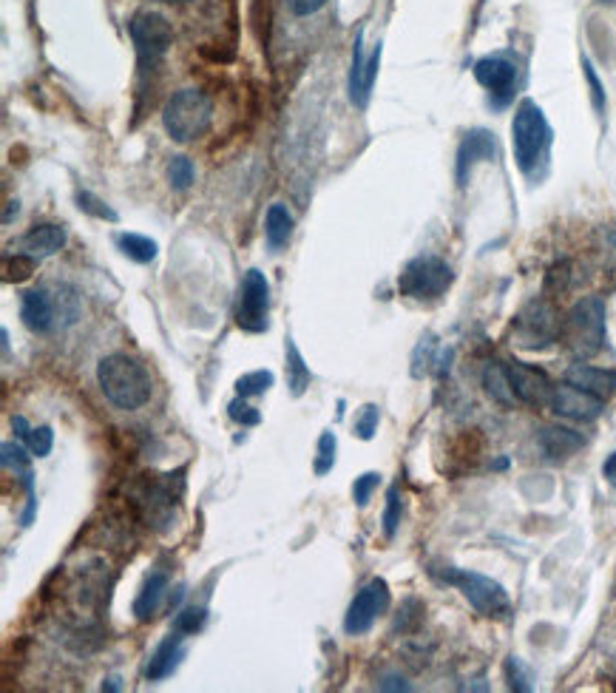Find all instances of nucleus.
Instances as JSON below:
<instances>
[{"label":"nucleus","mask_w":616,"mask_h":693,"mask_svg":"<svg viewBox=\"0 0 616 693\" xmlns=\"http://www.w3.org/2000/svg\"><path fill=\"white\" fill-rule=\"evenodd\" d=\"M97 381L108 401L123 412L145 407L154 392V381H151V373L145 370V364L123 353L106 356L97 364Z\"/></svg>","instance_id":"obj_1"},{"label":"nucleus","mask_w":616,"mask_h":693,"mask_svg":"<svg viewBox=\"0 0 616 693\" xmlns=\"http://www.w3.org/2000/svg\"><path fill=\"white\" fill-rule=\"evenodd\" d=\"M551 125H548L543 108L534 100H523L517 106L514 123H511V145H514V162L523 174H534L537 165L548 157L551 148Z\"/></svg>","instance_id":"obj_2"},{"label":"nucleus","mask_w":616,"mask_h":693,"mask_svg":"<svg viewBox=\"0 0 616 693\" xmlns=\"http://www.w3.org/2000/svg\"><path fill=\"white\" fill-rule=\"evenodd\" d=\"M560 341L574 358L597 356L605 344V302L599 296H588L574 304L563 319Z\"/></svg>","instance_id":"obj_3"},{"label":"nucleus","mask_w":616,"mask_h":693,"mask_svg":"<svg viewBox=\"0 0 616 693\" xmlns=\"http://www.w3.org/2000/svg\"><path fill=\"white\" fill-rule=\"evenodd\" d=\"M429 574L438 577L440 583H446V586L458 588L477 614L494 617V620H497V617H509V594H506V588L500 586L497 580H492V577L477 574V571L455 569V566H432Z\"/></svg>","instance_id":"obj_4"},{"label":"nucleus","mask_w":616,"mask_h":693,"mask_svg":"<svg viewBox=\"0 0 616 693\" xmlns=\"http://www.w3.org/2000/svg\"><path fill=\"white\" fill-rule=\"evenodd\" d=\"M213 120V103L205 91L179 89L162 108V125L176 143L199 140Z\"/></svg>","instance_id":"obj_5"},{"label":"nucleus","mask_w":616,"mask_h":693,"mask_svg":"<svg viewBox=\"0 0 616 693\" xmlns=\"http://www.w3.org/2000/svg\"><path fill=\"white\" fill-rule=\"evenodd\" d=\"M455 282L452 267L446 265L438 256H418L412 262H406V267L398 276V293L406 299L415 302H432L443 296Z\"/></svg>","instance_id":"obj_6"},{"label":"nucleus","mask_w":616,"mask_h":693,"mask_svg":"<svg viewBox=\"0 0 616 693\" xmlns=\"http://www.w3.org/2000/svg\"><path fill=\"white\" fill-rule=\"evenodd\" d=\"M128 32L137 49V60H140L142 72L154 69L159 60L168 54L171 43H174V29L168 18H162L159 12H140L128 23Z\"/></svg>","instance_id":"obj_7"},{"label":"nucleus","mask_w":616,"mask_h":693,"mask_svg":"<svg viewBox=\"0 0 616 693\" xmlns=\"http://www.w3.org/2000/svg\"><path fill=\"white\" fill-rule=\"evenodd\" d=\"M267 310H270V285L262 270H247L242 287H239V302H236V324L245 333H264L267 330Z\"/></svg>","instance_id":"obj_8"},{"label":"nucleus","mask_w":616,"mask_h":693,"mask_svg":"<svg viewBox=\"0 0 616 693\" xmlns=\"http://www.w3.org/2000/svg\"><path fill=\"white\" fill-rule=\"evenodd\" d=\"M387 608H389L387 580L375 577V580H370L367 586L361 588V591L352 597L350 608H347V617H344V631H347L350 637H361V634H367L372 625H375V620H378L381 614H387Z\"/></svg>","instance_id":"obj_9"},{"label":"nucleus","mask_w":616,"mask_h":693,"mask_svg":"<svg viewBox=\"0 0 616 693\" xmlns=\"http://www.w3.org/2000/svg\"><path fill=\"white\" fill-rule=\"evenodd\" d=\"M560 327L563 321L557 319V310L548 302H531L517 316V324H514V333H517V344L520 347H528V350H540V347H548L554 338H560Z\"/></svg>","instance_id":"obj_10"},{"label":"nucleus","mask_w":616,"mask_h":693,"mask_svg":"<svg viewBox=\"0 0 616 693\" xmlns=\"http://www.w3.org/2000/svg\"><path fill=\"white\" fill-rule=\"evenodd\" d=\"M134 506L142 515V520L148 526H157V529H168L174 523V506L176 495L171 480L162 478H148L142 480L140 489L134 492Z\"/></svg>","instance_id":"obj_11"},{"label":"nucleus","mask_w":616,"mask_h":693,"mask_svg":"<svg viewBox=\"0 0 616 693\" xmlns=\"http://www.w3.org/2000/svg\"><path fill=\"white\" fill-rule=\"evenodd\" d=\"M506 373H509L511 392L517 398V404H526V407L543 409L551 404V392H554V384L548 381V375L537 367H528L523 361H509L506 364Z\"/></svg>","instance_id":"obj_12"},{"label":"nucleus","mask_w":616,"mask_h":693,"mask_svg":"<svg viewBox=\"0 0 616 693\" xmlns=\"http://www.w3.org/2000/svg\"><path fill=\"white\" fill-rule=\"evenodd\" d=\"M475 80L489 89L492 94V106L503 108L514 97V86H517V66L509 57L494 54V57H483L475 63Z\"/></svg>","instance_id":"obj_13"},{"label":"nucleus","mask_w":616,"mask_h":693,"mask_svg":"<svg viewBox=\"0 0 616 693\" xmlns=\"http://www.w3.org/2000/svg\"><path fill=\"white\" fill-rule=\"evenodd\" d=\"M548 407L554 409L560 418H568V421H580V424H588V421H597L602 415V407L605 401L591 395L588 390H582L577 384L565 381L560 387H554L551 392V404Z\"/></svg>","instance_id":"obj_14"},{"label":"nucleus","mask_w":616,"mask_h":693,"mask_svg":"<svg viewBox=\"0 0 616 693\" xmlns=\"http://www.w3.org/2000/svg\"><path fill=\"white\" fill-rule=\"evenodd\" d=\"M378 66H381V46L370 54H364V32L355 37L352 43V69H350V100L352 106L364 108L370 103L372 83L378 77Z\"/></svg>","instance_id":"obj_15"},{"label":"nucleus","mask_w":616,"mask_h":693,"mask_svg":"<svg viewBox=\"0 0 616 693\" xmlns=\"http://www.w3.org/2000/svg\"><path fill=\"white\" fill-rule=\"evenodd\" d=\"M20 316H23V324L32 330V333H52L54 324H57V296H52L46 287H37V290H26L23 299H20Z\"/></svg>","instance_id":"obj_16"},{"label":"nucleus","mask_w":616,"mask_h":693,"mask_svg":"<svg viewBox=\"0 0 616 693\" xmlns=\"http://www.w3.org/2000/svg\"><path fill=\"white\" fill-rule=\"evenodd\" d=\"M497 154V145H494V137L486 131V128H475L463 137V143L458 148V182L466 185V179L472 174L477 162L494 160Z\"/></svg>","instance_id":"obj_17"},{"label":"nucleus","mask_w":616,"mask_h":693,"mask_svg":"<svg viewBox=\"0 0 616 693\" xmlns=\"http://www.w3.org/2000/svg\"><path fill=\"white\" fill-rule=\"evenodd\" d=\"M182 640H185V634L174 631L171 637H165V640L159 642L157 651L148 659V668H145L148 682H159V679H168V676L174 674L179 659L185 657V645H182Z\"/></svg>","instance_id":"obj_18"},{"label":"nucleus","mask_w":616,"mask_h":693,"mask_svg":"<svg viewBox=\"0 0 616 693\" xmlns=\"http://www.w3.org/2000/svg\"><path fill=\"white\" fill-rule=\"evenodd\" d=\"M537 441H540V449H543L548 461H565V458L577 455L585 446V438L580 432L568 427H543Z\"/></svg>","instance_id":"obj_19"},{"label":"nucleus","mask_w":616,"mask_h":693,"mask_svg":"<svg viewBox=\"0 0 616 693\" xmlns=\"http://www.w3.org/2000/svg\"><path fill=\"white\" fill-rule=\"evenodd\" d=\"M565 381L577 384L582 390H588L591 395H597L602 401H608L611 395H616V373L614 370H602V367H591V364H574Z\"/></svg>","instance_id":"obj_20"},{"label":"nucleus","mask_w":616,"mask_h":693,"mask_svg":"<svg viewBox=\"0 0 616 693\" xmlns=\"http://www.w3.org/2000/svg\"><path fill=\"white\" fill-rule=\"evenodd\" d=\"M66 245V231L60 225H37L18 242L20 253H29L35 259L52 256Z\"/></svg>","instance_id":"obj_21"},{"label":"nucleus","mask_w":616,"mask_h":693,"mask_svg":"<svg viewBox=\"0 0 616 693\" xmlns=\"http://www.w3.org/2000/svg\"><path fill=\"white\" fill-rule=\"evenodd\" d=\"M165 597H168V574H162V571L148 574L145 583H142V591L137 594V600H134L137 620H151L159 611V605L165 603Z\"/></svg>","instance_id":"obj_22"},{"label":"nucleus","mask_w":616,"mask_h":693,"mask_svg":"<svg viewBox=\"0 0 616 693\" xmlns=\"http://www.w3.org/2000/svg\"><path fill=\"white\" fill-rule=\"evenodd\" d=\"M293 236V214L287 211V205L276 202L267 208V216H264V239H267V248L279 250L290 242Z\"/></svg>","instance_id":"obj_23"},{"label":"nucleus","mask_w":616,"mask_h":693,"mask_svg":"<svg viewBox=\"0 0 616 693\" xmlns=\"http://www.w3.org/2000/svg\"><path fill=\"white\" fill-rule=\"evenodd\" d=\"M483 387H486V392L492 395L497 404H503V407H514V404H517V398H514V392H511L506 364L492 361V364L486 367V373H483Z\"/></svg>","instance_id":"obj_24"},{"label":"nucleus","mask_w":616,"mask_h":693,"mask_svg":"<svg viewBox=\"0 0 616 693\" xmlns=\"http://www.w3.org/2000/svg\"><path fill=\"white\" fill-rule=\"evenodd\" d=\"M310 378H313V375H310V367L304 364L296 341L287 338V384H290L293 395H304V390L310 387Z\"/></svg>","instance_id":"obj_25"},{"label":"nucleus","mask_w":616,"mask_h":693,"mask_svg":"<svg viewBox=\"0 0 616 693\" xmlns=\"http://www.w3.org/2000/svg\"><path fill=\"white\" fill-rule=\"evenodd\" d=\"M117 245H120V250H123L128 259H134V262H140V265L157 259V242L148 239V236H140V233H120V236H117Z\"/></svg>","instance_id":"obj_26"},{"label":"nucleus","mask_w":616,"mask_h":693,"mask_svg":"<svg viewBox=\"0 0 616 693\" xmlns=\"http://www.w3.org/2000/svg\"><path fill=\"white\" fill-rule=\"evenodd\" d=\"M35 267L37 259L35 256H29V253L6 256V262H3V282H15V285H20V282H26V279L35 273Z\"/></svg>","instance_id":"obj_27"},{"label":"nucleus","mask_w":616,"mask_h":693,"mask_svg":"<svg viewBox=\"0 0 616 693\" xmlns=\"http://www.w3.org/2000/svg\"><path fill=\"white\" fill-rule=\"evenodd\" d=\"M273 384H276V375L270 370H256V373H245L236 381V392L242 398H253V395H264Z\"/></svg>","instance_id":"obj_28"},{"label":"nucleus","mask_w":616,"mask_h":693,"mask_svg":"<svg viewBox=\"0 0 616 693\" xmlns=\"http://www.w3.org/2000/svg\"><path fill=\"white\" fill-rule=\"evenodd\" d=\"M205 622H208V611L202 608V605H188V608H182L179 614H176L174 620V631H179V634H196V631H202L205 628Z\"/></svg>","instance_id":"obj_29"},{"label":"nucleus","mask_w":616,"mask_h":693,"mask_svg":"<svg viewBox=\"0 0 616 693\" xmlns=\"http://www.w3.org/2000/svg\"><path fill=\"white\" fill-rule=\"evenodd\" d=\"M168 182L176 191H188L194 185V162L188 157H174L168 162Z\"/></svg>","instance_id":"obj_30"},{"label":"nucleus","mask_w":616,"mask_h":693,"mask_svg":"<svg viewBox=\"0 0 616 693\" xmlns=\"http://www.w3.org/2000/svg\"><path fill=\"white\" fill-rule=\"evenodd\" d=\"M398 526H401V492H398V486H389L387 509H384V534L389 540L395 537Z\"/></svg>","instance_id":"obj_31"},{"label":"nucleus","mask_w":616,"mask_h":693,"mask_svg":"<svg viewBox=\"0 0 616 693\" xmlns=\"http://www.w3.org/2000/svg\"><path fill=\"white\" fill-rule=\"evenodd\" d=\"M378 421H381V409L375 407V404H367V407L358 412V418H355V435L361 441H370L372 435L378 432Z\"/></svg>","instance_id":"obj_32"},{"label":"nucleus","mask_w":616,"mask_h":693,"mask_svg":"<svg viewBox=\"0 0 616 693\" xmlns=\"http://www.w3.org/2000/svg\"><path fill=\"white\" fill-rule=\"evenodd\" d=\"M335 435L333 432H324L318 438V458H316V475H327L335 466Z\"/></svg>","instance_id":"obj_33"},{"label":"nucleus","mask_w":616,"mask_h":693,"mask_svg":"<svg viewBox=\"0 0 616 693\" xmlns=\"http://www.w3.org/2000/svg\"><path fill=\"white\" fill-rule=\"evenodd\" d=\"M228 412H230V418H233L236 424H242V427H256V424H262V415H259V409L250 407L242 395H239L236 401H230Z\"/></svg>","instance_id":"obj_34"},{"label":"nucleus","mask_w":616,"mask_h":693,"mask_svg":"<svg viewBox=\"0 0 616 693\" xmlns=\"http://www.w3.org/2000/svg\"><path fill=\"white\" fill-rule=\"evenodd\" d=\"M52 444H54L52 427H35L32 432H29V438H26V446H29V452H32L35 458H46V455L52 452Z\"/></svg>","instance_id":"obj_35"},{"label":"nucleus","mask_w":616,"mask_h":693,"mask_svg":"<svg viewBox=\"0 0 616 693\" xmlns=\"http://www.w3.org/2000/svg\"><path fill=\"white\" fill-rule=\"evenodd\" d=\"M77 205H80V211H86V214L97 216V219H108V222H117V214L108 208L103 199H97L94 194H88V191H80L77 194Z\"/></svg>","instance_id":"obj_36"},{"label":"nucleus","mask_w":616,"mask_h":693,"mask_svg":"<svg viewBox=\"0 0 616 693\" xmlns=\"http://www.w3.org/2000/svg\"><path fill=\"white\" fill-rule=\"evenodd\" d=\"M378 483H381V475H378V472H364L361 478H355V483H352V498H355V503H358V506H367L372 492L378 489Z\"/></svg>","instance_id":"obj_37"},{"label":"nucleus","mask_w":616,"mask_h":693,"mask_svg":"<svg viewBox=\"0 0 616 693\" xmlns=\"http://www.w3.org/2000/svg\"><path fill=\"white\" fill-rule=\"evenodd\" d=\"M506 679H509L511 691H531V676L517 657H509V662H506Z\"/></svg>","instance_id":"obj_38"},{"label":"nucleus","mask_w":616,"mask_h":693,"mask_svg":"<svg viewBox=\"0 0 616 693\" xmlns=\"http://www.w3.org/2000/svg\"><path fill=\"white\" fill-rule=\"evenodd\" d=\"M423 622V605L418 600H406L401 608V617L395 622V631H412Z\"/></svg>","instance_id":"obj_39"},{"label":"nucleus","mask_w":616,"mask_h":693,"mask_svg":"<svg viewBox=\"0 0 616 693\" xmlns=\"http://www.w3.org/2000/svg\"><path fill=\"white\" fill-rule=\"evenodd\" d=\"M582 72H585V80H588V86H591V100H594V108L602 114V111H605V89H602V83H599L597 72H594V66H591V60H588V57H582Z\"/></svg>","instance_id":"obj_40"},{"label":"nucleus","mask_w":616,"mask_h":693,"mask_svg":"<svg viewBox=\"0 0 616 693\" xmlns=\"http://www.w3.org/2000/svg\"><path fill=\"white\" fill-rule=\"evenodd\" d=\"M327 0H287V6H290V12L296 15V18H307V15H316L318 9L324 6Z\"/></svg>","instance_id":"obj_41"},{"label":"nucleus","mask_w":616,"mask_h":693,"mask_svg":"<svg viewBox=\"0 0 616 693\" xmlns=\"http://www.w3.org/2000/svg\"><path fill=\"white\" fill-rule=\"evenodd\" d=\"M378 688L381 691H409V685H406L404 679H398V676H387V682H381Z\"/></svg>","instance_id":"obj_42"},{"label":"nucleus","mask_w":616,"mask_h":693,"mask_svg":"<svg viewBox=\"0 0 616 693\" xmlns=\"http://www.w3.org/2000/svg\"><path fill=\"white\" fill-rule=\"evenodd\" d=\"M602 475H605V480H608L611 486H616V452L608 461L602 463Z\"/></svg>","instance_id":"obj_43"},{"label":"nucleus","mask_w":616,"mask_h":693,"mask_svg":"<svg viewBox=\"0 0 616 693\" xmlns=\"http://www.w3.org/2000/svg\"><path fill=\"white\" fill-rule=\"evenodd\" d=\"M12 429H18V438H23V441H26L29 432H32V427L26 424V418H20V415L18 418H12Z\"/></svg>","instance_id":"obj_44"},{"label":"nucleus","mask_w":616,"mask_h":693,"mask_svg":"<svg viewBox=\"0 0 616 693\" xmlns=\"http://www.w3.org/2000/svg\"><path fill=\"white\" fill-rule=\"evenodd\" d=\"M106 688L108 691H120V679H117V676H111V679H108V685H103V691H106Z\"/></svg>","instance_id":"obj_45"},{"label":"nucleus","mask_w":616,"mask_h":693,"mask_svg":"<svg viewBox=\"0 0 616 693\" xmlns=\"http://www.w3.org/2000/svg\"><path fill=\"white\" fill-rule=\"evenodd\" d=\"M176 3H188V0H176Z\"/></svg>","instance_id":"obj_46"},{"label":"nucleus","mask_w":616,"mask_h":693,"mask_svg":"<svg viewBox=\"0 0 616 693\" xmlns=\"http://www.w3.org/2000/svg\"><path fill=\"white\" fill-rule=\"evenodd\" d=\"M602 3H611V0H602Z\"/></svg>","instance_id":"obj_47"}]
</instances>
